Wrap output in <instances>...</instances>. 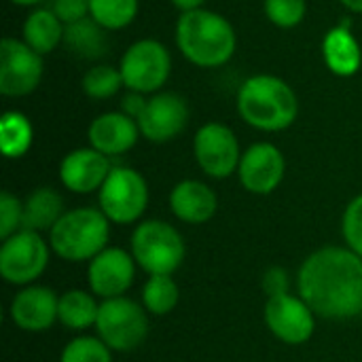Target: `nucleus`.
<instances>
[{
  "mask_svg": "<svg viewBox=\"0 0 362 362\" xmlns=\"http://www.w3.org/2000/svg\"><path fill=\"white\" fill-rule=\"evenodd\" d=\"M297 284L299 297L322 318L348 320L362 314V257L350 248L312 252L299 267Z\"/></svg>",
  "mask_w": 362,
  "mask_h": 362,
  "instance_id": "nucleus-1",
  "label": "nucleus"
},
{
  "mask_svg": "<svg viewBox=\"0 0 362 362\" xmlns=\"http://www.w3.org/2000/svg\"><path fill=\"white\" fill-rule=\"evenodd\" d=\"M176 47L189 64L212 70L231 62L238 49V32L227 17L204 6L180 13Z\"/></svg>",
  "mask_w": 362,
  "mask_h": 362,
  "instance_id": "nucleus-2",
  "label": "nucleus"
},
{
  "mask_svg": "<svg viewBox=\"0 0 362 362\" xmlns=\"http://www.w3.org/2000/svg\"><path fill=\"white\" fill-rule=\"evenodd\" d=\"M238 115L259 132H284L299 115L295 89L276 74H255L238 89Z\"/></svg>",
  "mask_w": 362,
  "mask_h": 362,
  "instance_id": "nucleus-3",
  "label": "nucleus"
},
{
  "mask_svg": "<svg viewBox=\"0 0 362 362\" xmlns=\"http://www.w3.org/2000/svg\"><path fill=\"white\" fill-rule=\"evenodd\" d=\"M53 252L70 263L91 261L106 250L110 227L102 210L74 208L68 210L49 231Z\"/></svg>",
  "mask_w": 362,
  "mask_h": 362,
  "instance_id": "nucleus-4",
  "label": "nucleus"
},
{
  "mask_svg": "<svg viewBox=\"0 0 362 362\" xmlns=\"http://www.w3.org/2000/svg\"><path fill=\"white\" fill-rule=\"evenodd\" d=\"M132 255L148 276H172L185 261L182 235L163 221H146L132 233Z\"/></svg>",
  "mask_w": 362,
  "mask_h": 362,
  "instance_id": "nucleus-5",
  "label": "nucleus"
},
{
  "mask_svg": "<svg viewBox=\"0 0 362 362\" xmlns=\"http://www.w3.org/2000/svg\"><path fill=\"white\" fill-rule=\"evenodd\" d=\"M119 70L127 91L159 93L172 74L170 49L157 38H140L125 49Z\"/></svg>",
  "mask_w": 362,
  "mask_h": 362,
  "instance_id": "nucleus-6",
  "label": "nucleus"
},
{
  "mask_svg": "<svg viewBox=\"0 0 362 362\" xmlns=\"http://www.w3.org/2000/svg\"><path fill=\"white\" fill-rule=\"evenodd\" d=\"M98 337L115 352H132L140 348L148 335L146 310L127 297L104 299L95 320Z\"/></svg>",
  "mask_w": 362,
  "mask_h": 362,
  "instance_id": "nucleus-7",
  "label": "nucleus"
},
{
  "mask_svg": "<svg viewBox=\"0 0 362 362\" xmlns=\"http://www.w3.org/2000/svg\"><path fill=\"white\" fill-rule=\"evenodd\" d=\"M148 206V185L132 168H112L100 189V210L119 225L136 223Z\"/></svg>",
  "mask_w": 362,
  "mask_h": 362,
  "instance_id": "nucleus-8",
  "label": "nucleus"
},
{
  "mask_svg": "<svg viewBox=\"0 0 362 362\" xmlns=\"http://www.w3.org/2000/svg\"><path fill=\"white\" fill-rule=\"evenodd\" d=\"M49 263V246L36 231L21 229L4 240L0 248V276L15 286L32 284Z\"/></svg>",
  "mask_w": 362,
  "mask_h": 362,
  "instance_id": "nucleus-9",
  "label": "nucleus"
},
{
  "mask_svg": "<svg viewBox=\"0 0 362 362\" xmlns=\"http://www.w3.org/2000/svg\"><path fill=\"white\" fill-rule=\"evenodd\" d=\"M45 74L42 55L23 40L6 36L0 42V93L4 98H23L38 89Z\"/></svg>",
  "mask_w": 362,
  "mask_h": 362,
  "instance_id": "nucleus-10",
  "label": "nucleus"
},
{
  "mask_svg": "<svg viewBox=\"0 0 362 362\" xmlns=\"http://www.w3.org/2000/svg\"><path fill=\"white\" fill-rule=\"evenodd\" d=\"M195 161L210 178H229L238 172L242 161V148L235 132L225 123H206L193 138Z\"/></svg>",
  "mask_w": 362,
  "mask_h": 362,
  "instance_id": "nucleus-11",
  "label": "nucleus"
},
{
  "mask_svg": "<svg viewBox=\"0 0 362 362\" xmlns=\"http://www.w3.org/2000/svg\"><path fill=\"white\" fill-rule=\"evenodd\" d=\"M189 125V104L176 91L153 93L144 112L138 117L142 138L155 144H165L178 138Z\"/></svg>",
  "mask_w": 362,
  "mask_h": 362,
  "instance_id": "nucleus-12",
  "label": "nucleus"
},
{
  "mask_svg": "<svg viewBox=\"0 0 362 362\" xmlns=\"http://www.w3.org/2000/svg\"><path fill=\"white\" fill-rule=\"evenodd\" d=\"M263 316L267 329L288 346H301L310 341L316 329L312 308L301 297H293L288 293L267 297Z\"/></svg>",
  "mask_w": 362,
  "mask_h": 362,
  "instance_id": "nucleus-13",
  "label": "nucleus"
},
{
  "mask_svg": "<svg viewBox=\"0 0 362 362\" xmlns=\"http://www.w3.org/2000/svg\"><path fill=\"white\" fill-rule=\"evenodd\" d=\"M284 174L286 159L276 144L257 142L242 153L238 176L246 191L255 195H269L280 187Z\"/></svg>",
  "mask_w": 362,
  "mask_h": 362,
  "instance_id": "nucleus-14",
  "label": "nucleus"
},
{
  "mask_svg": "<svg viewBox=\"0 0 362 362\" xmlns=\"http://www.w3.org/2000/svg\"><path fill=\"white\" fill-rule=\"evenodd\" d=\"M136 259L121 248H106L89 261V286L91 293L104 299L123 297L134 284Z\"/></svg>",
  "mask_w": 362,
  "mask_h": 362,
  "instance_id": "nucleus-15",
  "label": "nucleus"
},
{
  "mask_svg": "<svg viewBox=\"0 0 362 362\" xmlns=\"http://www.w3.org/2000/svg\"><path fill=\"white\" fill-rule=\"evenodd\" d=\"M112 172L110 157L102 155L95 148H74L59 163V180L62 185L78 195L100 191Z\"/></svg>",
  "mask_w": 362,
  "mask_h": 362,
  "instance_id": "nucleus-16",
  "label": "nucleus"
},
{
  "mask_svg": "<svg viewBox=\"0 0 362 362\" xmlns=\"http://www.w3.org/2000/svg\"><path fill=\"white\" fill-rule=\"evenodd\" d=\"M59 297L45 286H28L11 301V320L28 333H42L57 320Z\"/></svg>",
  "mask_w": 362,
  "mask_h": 362,
  "instance_id": "nucleus-17",
  "label": "nucleus"
},
{
  "mask_svg": "<svg viewBox=\"0 0 362 362\" xmlns=\"http://www.w3.org/2000/svg\"><path fill=\"white\" fill-rule=\"evenodd\" d=\"M140 136L142 134L138 121L121 110H110L95 117L87 132L91 148L100 151L106 157H117L132 151Z\"/></svg>",
  "mask_w": 362,
  "mask_h": 362,
  "instance_id": "nucleus-18",
  "label": "nucleus"
},
{
  "mask_svg": "<svg viewBox=\"0 0 362 362\" xmlns=\"http://www.w3.org/2000/svg\"><path fill=\"white\" fill-rule=\"evenodd\" d=\"M170 208L182 223L202 225L216 214L218 199L202 180H182L170 193Z\"/></svg>",
  "mask_w": 362,
  "mask_h": 362,
  "instance_id": "nucleus-19",
  "label": "nucleus"
},
{
  "mask_svg": "<svg viewBox=\"0 0 362 362\" xmlns=\"http://www.w3.org/2000/svg\"><path fill=\"white\" fill-rule=\"evenodd\" d=\"M322 59L327 68L341 78L354 76L362 66V49L352 28L337 23L322 38Z\"/></svg>",
  "mask_w": 362,
  "mask_h": 362,
  "instance_id": "nucleus-20",
  "label": "nucleus"
},
{
  "mask_svg": "<svg viewBox=\"0 0 362 362\" xmlns=\"http://www.w3.org/2000/svg\"><path fill=\"white\" fill-rule=\"evenodd\" d=\"M21 34H23L21 40L30 49H34L36 53H40L45 57V55L53 53L64 42L66 25L53 13V8H34L25 17Z\"/></svg>",
  "mask_w": 362,
  "mask_h": 362,
  "instance_id": "nucleus-21",
  "label": "nucleus"
},
{
  "mask_svg": "<svg viewBox=\"0 0 362 362\" xmlns=\"http://www.w3.org/2000/svg\"><path fill=\"white\" fill-rule=\"evenodd\" d=\"M64 199L55 189L40 187L28 195L23 202V218H21V229L28 231H51L57 221L64 216Z\"/></svg>",
  "mask_w": 362,
  "mask_h": 362,
  "instance_id": "nucleus-22",
  "label": "nucleus"
},
{
  "mask_svg": "<svg viewBox=\"0 0 362 362\" xmlns=\"http://www.w3.org/2000/svg\"><path fill=\"white\" fill-rule=\"evenodd\" d=\"M64 45L83 59H98L108 51L106 30L91 17H85L72 25H66Z\"/></svg>",
  "mask_w": 362,
  "mask_h": 362,
  "instance_id": "nucleus-23",
  "label": "nucleus"
},
{
  "mask_svg": "<svg viewBox=\"0 0 362 362\" xmlns=\"http://www.w3.org/2000/svg\"><path fill=\"white\" fill-rule=\"evenodd\" d=\"M98 312H100V303H95L93 295L74 288L59 297L57 320L70 331H83L95 327Z\"/></svg>",
  "mask_w": 362,
  "mask_h": 362,
  "instance_id": "nucleus-24",
  "label": "nucleus"
},
{
  "mask_svg": "<svg viewBox=\"0 0 362 362\" xmlns=\"http://www.w3.org/2000/svg\"><path fill=\"white\" fill-rule=\"evenodd\" d=\"M34 142L32 121L19 110H6L0 119V148L8 159L23 157Z\"/></svg>",
  "mask_w": 362,
  "mask_h": 362,
  "instance_id": "nucleus-25",
  "label": "nucleus"
},
{
  "mask_svg": "<svg viewBox=\"0 0 362 362\" xmlns=\"http://www.w3.org/2000/svg\"><path fill=\"white\" fill-rule=\"evenodd\" d=\"M140 11V0H89V17L106 32L127 28Z\"/></svg>",
  "mask_w": 362,
  "mask_h": 362,
  "instance_id": "nucleus-26",
  "label": "nucleus"
},
{
  "mask_svg": "<svg viewBox=\"0 0 362 362\" xmlns=\"http://www.w3.org/2000/svg\"><path fill=\"white\" fill-rule=\"evenodd\" d=\"M123 87H125V83H123L121 70L115 66H108V64L91 66L81 78V89L91 100H110Z\"/></svg>",
  "mask_w": 362,
  "mask_h": 362,
  "instance_id": "nucleus-27",
  "label": "nucleus"
},
{
  "mask_svg": "<svg viewBox=\"0 0 362 362\" xmlns=\"http://www.w3.org/2000/svg\"><path fill=\"white\" fill-rule=\"evenodd\" d=\"M180 291L172 276H151L142 288L144 310L153 316H165L178 305Z\"/></svg>",
  "mask_w": 362,
  "mask_h": 362,
  "instance_id": "nucleus-28",
  "label": "nucleus"
},
{
  "mask_svg": "<svg viewBox=\"0 0 362 362\" xmlns=\"http://www.w3.org/2000/svg\"><path fill=\"white\" fill-rule=\"evenodd\" d=\"M263 13L269 23L280 30L297 28L308 15L305 0H263Z\"/></svg>",
  "mask_w": 362,
  "mask_h": 362,
  "instance_id": "nucleus-29",
  "label": "nucleus"
},
{
  "mask_svg": "<svg viewBox=\"0 0 362 362\" xmlns=\"http://www.w3.org/2000/svg\"><path fill=\"white\" fill-rule=\"evenodd\" d=\"M59 362H112L110 348L100 337H76L72 339L64 352Z\"/></svg>",
  "mask_w": 362,
  "mask_h": 362,
  "instance_id": "nucleus-30",
  "label": "nucleus"
},
{
  "mask_svg": "<svg viewBox=\"0 0 362 362\" xmlns=\"http://www.w3.org/2000/svg\"><path fill=\"white\" fill-rule=\"evenodd\" d=\"M341 229L348 248L362 257V193L348 204L344 212Z\"/></svg>",
  "mask_w": 362,
  "mask_h": 362,
  "instance_id": "nucleus-31",
  "label": "nucleus"
},
{
  "mask_svg": "<svg viewBox=\"0 0 362 362\" xmlns=\"http://www.w3.org/2000/svg\"><path fill=\"white\" fill-rule=\"evenodd\" d=\"M23 218V202H19L8 191L0 193V238L6 240L13 233L21 231Z\"/></svg>",
  "mask_w": 362,
  "mask_h": 362,
  "instance_id": "nucleus-32",
  "label": "nucleus"
},
{
  "mask_svg": "<svg viewBox=\"0 0 362 362\" xmlns=\"http://www.w3.org/2000/svg\"><path fill=\"white\" fill-rule=\"evenodd\" d=\"M51 8L64 25H72L89 17V0H53Z\"/></svg>",
  "mask_w": 362,
  "mask_h": 362,
  "instance_id": "nucleus-33",
  "label": "nucleus"
},
{
  "mask_svg": "<svg viewBox=\"0 0 362 362\" xmlns=\"http://www.w3.org/2000/svg\"><path fill=\"white\" fill-rule=\"evenodd\" d=\"M263 291L267 293V297L288 293V276H286V272L282 267L267 269V274L263 276Z\"/></svg>",
  "mask_w": 362,
  "mask_h": 362,
  "instance_id": "nucleus-34",
  "label": "nucleus"
},
{
  "mask_svg": "<svg viewBox=\"0 0 362 362\" xmlns=\"http://www.w3.org/2000/svg\"><path fill=\"white\" fill-rule=\"evenodd\" d=\"M146 102H148L146 95L136 93V91H127V93L123 95V100H121V112H125L127 117H132V119L138 121V117H140V115L144 112V108H146Z\"/></svg>",
  "mask_w": 362,
  "mask_h": 362,
  "instance_id": "nucleus-35",
  "label": "nucleus"
},
{
  "mask_svg": "<svg viewBox=\"0 0 362 362\" xmlns=\"http://www.w3.org/2000/svg\"><path fill=\"white\" fill-rule=\"evenodd\" d=\"M172 4H174L180 13H189V11L204 8L206 0H172Z\"/></svg>",
  "mask_w": 362,
  "mask_h": 362,
  "instance_id": "nucleus-36",
  "label": "nucleus"
},
{
  "mask_svg": "<svg viewBox=\"0 0 362 362\" xmlns=\"http://www.w3.org/2000/svg\"><path fill=\"white\" fill-rule=\"evenodd\" d=\"M350 13H356V15H361L362 13V0H339Z\"/></svg>",
  "mask_w": 362,
  "mask_h": 362,
  "instance_id": "nucleus-37",
  "label": "nucleus"
},
{
  "mask_svg": "<svg viewBox=\"0 0 362 362\" xmlns=\"http://www.w3.org/2000/svg\"><path fill=\"white\" fill-rule=\"evenodd\" d=\"M8 2H13L17 6H36V4H40L45 0H8Z\"/></svg>",
  "mask_w": 362,
  "mask_h": 362,
  "instance_id": "nucleus-38",
  "label": "nucleus"
}]
</instances>
